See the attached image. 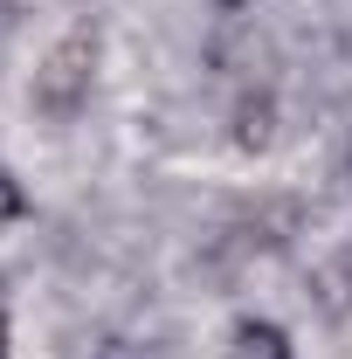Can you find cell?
Wrapping results in <instances>:
<instances>
[{
	"label": "cell",
	"instance_id": "1",
	"mask_svg": "<svg viewBox=\"0 0 352 359\" xmlns=\"http://www.w3.org/2000/svg\"><path fill=\"white\" fill-rule=\"evenodd\" d=\"M90 62H97V42L90 35H69V42L48 55V69L35 76V104L42 111H76L90 90Z\"/></svg>",
	"mask_w": 352,
	"mask_h": 359
},
{
	"label": "cell",
	"instance_id": "2",
	"mask_svg": "<svg viewBox=\"0 0 352 359\" xmlns=\"http://www.w3.org/2000/svg\"><path fill=\"white\" fill-rule=\"evenodd\" d=\"M228 359H290V339H283L276 325H263V318H242V325H235Z\"/></svg>",
	"mask_w": 352,
	"mask_h": 359
},
{
	"label": "cell",
	"instance_id": "3",
	"mask_svg": "<svg viewBox=\"0 0 352 359\" xmlns=\"http://www.w3.org/2000/svg\"><path fill=\"white\" fill-rule=\"evenodd\" d=\"M28 201H21V187H14V173H0V222H14Z\"/></svg>",
	"mask_w": 352,
	"mask_h": 359
},
{
	"label": "cell",
	"instance_id": "4",
	"mask_svg": "<svg viewBox=\"0 0 352 359\" xmlns=\"http://www.w3.org/2000/svg\"><path fill=\"white\" fill-rule=\"evenodd\" d=\"M0 359H7V318H0Z\"/></svg>",
	"mask_w": 352,
	"mask_h": 359
},
{
	"label": "cell",
	"instance_id": "5",
	"mask_svg": "<svg viewBox=\"0 0 352 359\" xmlns=\"http://www.w3.org/2000/svg\"><path fill=\"white\" fill-rule=\"evenodd\" d=\"M221 7H242V0H221Z\"/></svg>",
	"mask_w": 352,
	"mask_h": 359
}]
</instances>
